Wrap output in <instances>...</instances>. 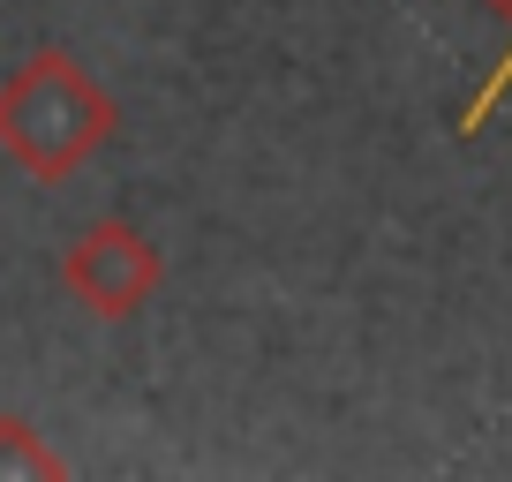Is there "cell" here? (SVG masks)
Instances as JSON below:
<instances>
[{"mask_svg": "<svg viewBox=\"0 0 512 482\" xmlns=\"http://www.w3.org/2000/svg\"><path fill=\"white\" fill-rule=\"evenodd\" d=\"M159 249H151V234H136L128 219H98V226H83L76 241H68V257H61V287H68V302H83L91 317H106V324H121V317H136V309L159 294Z\"/></svg>", "mask_w": 512, "mask_h": 482, "instance_id": "2", "label": "cell"}, {"mask_svg": "<svg viewBox=\"0 0 512 482\" xmlns=\"http://www.w3.org/2000/svg\"><path fill=\"white\" fill-rule=\"evenodd\" d=\"M113 144V98L98 76L68 53H31L16 76L0 83V151L31 181H68L83 159Z\"/></svg>", "mask_w": 512, "mask_h": 482, "instance_id": "1", "label": "cell"}, {"mask_svg": "<svg viewBox=\"0 0 512 482\" xmlns=\"http://www.w3.org/2000/svg\"><path fill=\"white\" fill-rule=\"evenodd\" d=\"M0 475H61V460H53L46 445H38V430L31 422H16V415H0Z\"/></svg>", "mask_w": 512, "mask_h": 482, "instance_id": "3", "label": "cell"}, {"mask_svg": "<svg viewBox=\"0 0 512 482\" xmlns=\"http://www.w3.org/2000/svg\"><path fill=\"white\" fill-rule=\"evenodd\" d=\"M490 8H497V16H505V23H512V0H490ZM505 83H512V46H505V61H497V76L482 83V98H475V106L460 113V136H475L482 121H490V106H497V98H505Z\"/></svg>", "mask_w": 512, "mask_h": 482, "instance_id": "4", "label": "cell"}]
</instances>
